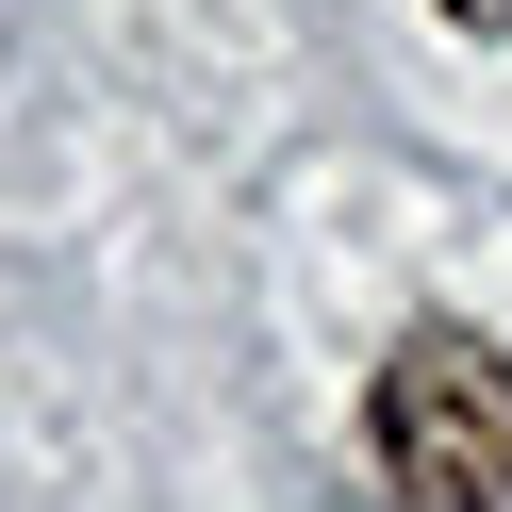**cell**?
Returning <instances> with one entry per match:
<instances>
[{"label": "cell", "instance_id": "1", "mask_svg": "<svg viewBox=\"0 0 512 512\" xmlns=\"http://www.w3.org/2000/svg\"><path fill=\"white\" fill-rule=\"evenodd\" d=\"M364 430H380V479H397L413 512H512V347L446 331V314L397 331Z\"/></svg>", "mask_w": 512, "mask_h": 512}, {"label": "cell", "instance_id": "2", "mask_svg": "<svg viewBox=\"0 0 512 512\" xmlns=\"http://www.w3.org/2000/svg\"><path fill=\"white\" fill-rule=\"evenodd\" d=\"M446 17H463V34H512V0H446Z\"/></svg>", "mask_w": 512, "mask_h": 512}]
</instances>
